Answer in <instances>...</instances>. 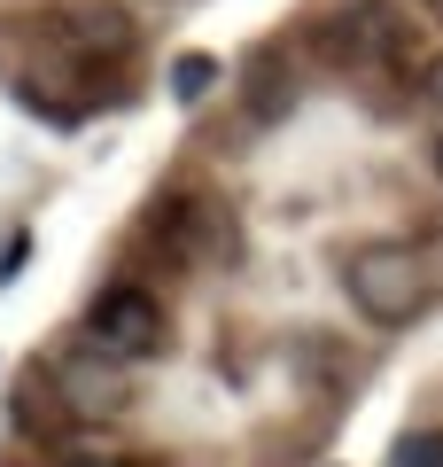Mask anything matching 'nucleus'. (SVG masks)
Masks as SVG:
<instances>
[{"instance_id":"nucleus-9","label":"nucleus","mask_w":443,"mask_h":467,"mask_svg":"<svg viewBox=\"0 0 443 467\" xmlns=\"http://www.w3.org/2000/svg\"><path fill=\"white\" fill-rule=\"evenodd\" d=\"M420 94H428V101H436V109H443V55H436V63H428V70H420Z\"/></svg>"},{"instance_id":"nucleus-4","label":"nucleus","mask_w":443,"mask_h":467,"mask_svg":"<svg viewBox=\"0 0 443 467\" xmlns=\"http://www.w3.org/2000/svg\"><path fill=\"white\" fill-rule=\"evenodd\" d=\"M242 109H249V125H280V117L295 109V55L288 47H264L257 63H249V86H242Z\"/></svg>"},{"instance_id":"nucleus-7","label":"nucleus","mask_w":443,"mask_h":467,"mask_svg":"<svg viewBox=\"0 0 443 467\" xmlns=\"http://www.w3.org/2000/svg\"><path fill=\"white\" fill-rule=\"evenodd\" d=\"M211 78H218L211 55H180V63H171V94H180V101H202V94H211Z\"/></svg>"},{"instance_id":"nucleus-2","label":"nucleus","mask_w":443,"mask_h":467,"mask_svg":"<svg viewBox=\"0 0 443 467\" xmlns=\"http://www.w3.org/2000/svg\"><path fill=\"white\" fill-rule=\"evenodd\" d=\"M86 335H94V350H109V358H156L164 335H171V319H164V304H156V288L109 281L86 304Z\"/></svg>"},{"instance_id":"nucleus-1","label":"nucleus","mask_w":443,"mask_h":467,"mask_svg":"<svg viewBox=\"0 0 443 467\" xmlns=\"http://www.w3.org/2000/svg\"><path fill=\"white\" fill-rule=\"evenodd\" d=\"M343 288L374 327H412L436 296V265L412 242H366V250L343 257Z\"/></svg>"},{"instance_id":"nucleus-3","label":"nucleus","mask_w":443,"mask_h":467,"mask_svg":"<svg viewBox=\"0 0 443 467\" xmlns=\"http://www.w3.org/2000/svg\"><path fill=\"white\" fill-rule=\"evenodd\" d=\"M319 47H327L335 63H397V55L412 47V32H405V16H397L389 0H350L343 16L319 32Z\"/></svg>"},{"instance_id":"nucleus-10","label":"nucleus","mask_w":443,"mask_h":467,"mask_svg":"<svg viewBox=\"0 0 443 467\" xmlns=\"http://www.w3.org/2000/svg\"><path fill=\"white\" fill-rule=\"evenodd\" d=\"M428 164H436V180H443V133H436V149H428Z\"/></svg>"},{"instance_id":"nucleus-6","label":"nucleus","mask_w":443,"mask_h":467,"mask_svg":"<svg viewBox=\"0 0 443 467\" xmlns=\"http://www.w3.org/2000/svg\"><path fill=\"white\" fill-rule=\"evenodd\" d=\"M389 467H443V429H405L389 444Z\"/></svg>"},{"instance_id":"nucleus-11","label":"nucleus","mask_w":443,"mask_h":467,"mask_svg":"<svg viewBox=\"0 0 443 467\" xmlns=\"http://www.w3.org/2000/svg\"><path fill=\"white\" fill-rule=\"evenodd\" d=\"M428 8H443V0H428Z\"/></svg>"},{"instance_id":"nucleus-5","label":"nucleus","mask_w":443,"mask_h":467,"mask_svg":"<svg viewBox=\"0 0 443 467\" xmlns=\"http://www.w3.org/2000/svg\"><path fill=\"white\" fill-rule=\"evenodd\" d=\"M8 413H16V429H24V436H39V444H63V429H70V405H63V398H47V382H39V374H24V382H16Z\"/></svg>"},{"instance_id":"nucleus-8","label":"nucleus","mask_w":443,"mask_h":467,"mask_svg":"<svg viewBox=\"0 0 443 467\" xmlns=\"http://www.w3.org/2000/svg\"><path fill=\"white\" fill-rule=\"evenodd\" d=\"M70 467H140V460H125V451H78Z\"/></svg>"}]
</instances>
